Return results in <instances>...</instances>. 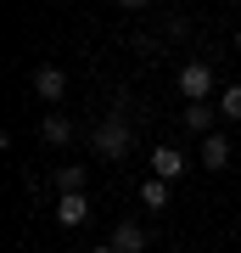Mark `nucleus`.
Instances as JSON below:
<instances>
[{
  "label": "nucleus",
  "mask_w": 241,
  "mask_h": 253,
  "mask_svg": "<svg viewBox=\"0 0 241 253\" xmlns=\"http://www.w3.org/2000/svg\"><path fill=\"white\" fill-rule=\"evenodd\" d=\"M152 169H157V180H179V174H185V152H179V146H157Z\"/></svg>",
  "instance_id": "20e7f679"
},
{
  "label": "nucleus",
  "mask_w": 241,
  "mask_h": 253,
  "mask_svg": "<svg viewBox=\"0 0 241 253\" xmlns=\"http://www.w3.org/2000/svg\"><path fill=\"white\" fill-rule=\"evenodd\" d=\"M140 203L146 208H169V180H146L140 186Z\"/></svg>",
  "instance_id": "9d476101"
},
{
  "label": "nucleus",
  "mask_w": 241,
  "mask_h": 253,
  "mask_svg": "<svg viewBox=\"0 0 241 253\" xmlns=\"http://www.w3.org/2000/svg\"><path fill=\"white\" fill-rule=\"evenodd\" d=\"M174 84H179V96L197 107V101H207V96H213V68H207V62H185Z\"/></svg>",
  "instance_id": "f257e3e1"
},
{
  "label": "nucleus",
  "mask_w": 241,
  "mask_h": 253,
  "mask_svg": "<svg viewBox=\"0 0 241 253\" xmlns=\"http://www.w3.org/2000/svg\"><path fill=\"white\" fill-rule=\"evenodd\" d=\"M90 253H118V248H112V242H101V248H90Z\"/></svg>",
  "instance_id": "ddd939ff"
},
{
  "label": "nucleus",
  "mask_w": 241,
  "mask_h": 253,
  "mask_svg": "<svg viewBox=\"0 0 241 253\" xmlns=\"http://www.w3.org/2000/svg\"><path fill=\"white\" fill-rule=\"evenodd\" d=\"M90 141H96V152H101V158H124L129 146H135V135H129L124 124H118V118H107V124H101Z\"/></svg>",
  "instance_id": "f03ea898"
},
{
  "label": "nucleus",
  "mask_w": 241,
  "mask_h": 253,
  "mask_svg": "<svg viewBox=\"0 0 241 253\" xmlns=\"http://www.w3.org/2000/svg\"><path fill=\"white\" fill-rule=\"evenodd\" d=\"M112 248H118V253H146V231H140V225H129V219H124V225L112 231Z\"/></svg>",
  "instance_id": "39448f33"
},
{
  "label": "nucleus",
  "mask_w": 241,
  "mask_h": 253,
  "mask_svg": "<svg viewBox=\"0 0 241 253\" xmlns=\"http://www.w3.org/2000/svg\"><path fill=\"white\" fill-rule=\"evenodd\" d=\"M34 96L62 101V96H68V73H62V68H39V73H34Z\"/></svg>",
  "instance_id": "7ed1b4c3"
},
{
  "label": "nucleus",
  "mask_w": 241,
  "mask_h": 253,
  "mask_svg": "<svg viewBox=\"0 0 241 253\" xmlns=\"http://www.w3.org/2000/svg\"><path fill=\"white\" fill-rule=\"evenodd\" d=\"M51 186L62 191V197H79V186H84V169H73V163H68V169H56V174H51Z\"/></svg>",
  "instance_id": "1a4fd4ad"
},
{
  "label": "nucleus",
  "mask_w": 241,
  "mask_h": 253,
  "mask_svg": "<svg viewBox=\"0 0 241 253\" xmlns=\"http://www.w3.org/2000/svg\"><path fill=\"white\" fill-rule=\"evenodd\" d=\"M202 163L219 174L224 163H230V141H224V135H207V141H202Z\"/></svg>",
  "instance_id": "0eeeda50"
},
{
  "label": "nucleus",
  "mask_w": 241,
  "mask_h": 253,
  "mask_svg": "<svg viewBox=\"0 0 241 253\" xmlns=\"http://www.w3.org/2000/svg\"><path fill=\"white\" fill-rule=\"evenodd\" d=\"M236 51H241V34H236Z\"/></svg>",
  "instance_id": "4468645a"
},
{
  "label": "nucleus",
  "mask_w": 241,
  "mask_h": 253,
  "mask_svg": "<svg viewBox=\"0 0 241 253\" xmlns=\"http://www.w3.org/2000/svg\"><path fill=\"white\" fill-rule=\"evenodd\" d=\"M39 141H51V146H62V141H73V124H68L62 113H51V118H45V124H39Z\"/></svg>",
  "instance_id": "6e6552de"
},
{
  "label": "nucleus",
  "mask_w": 241,
  "mask_h": 253,
  "mask_svg": "<svg viewBox=\"0 0 241 253\" xmlns=\"http://www.w3.org/2000/svg\"><path fill=\"white\" fill-rule=\"evenodd\" d=\"M56 219H62V225H84V219H90L84 191H79V197H62V203H56Z\"/></svg>",
  "instance_id": "423d86ee"
},
{
  "label": "nucleus",
  "mask_w": 241,
  "mask_h": 253,
  "mask_svg": "<svg viewBox=\"0 0 241 253\" xmlns=\"http://www.w3.org/2000/svg\"><path fill=\"white\" fill-rule=\"evenodd\" d=\"M219 107H224V118H241V84H230V90L219 96Z\"/></svg>",
  "instance_id": "f8f14e48"
},
{
  "label": "nucleus",
  "mask_w": 241,
  "mask_h": 253,
  "mask_svg": "<svg viewBox=\"0 0 241 253\" xmlns=\"http://www.w3.org/2000/svg\"><path fill=\"white\" fill-rule=\"evenodd\" d=\"M185 129H213V113H207V101H197V107H185Z\"/></svg>",
  "instance_id": "9b49d317"
}]
</instances>
